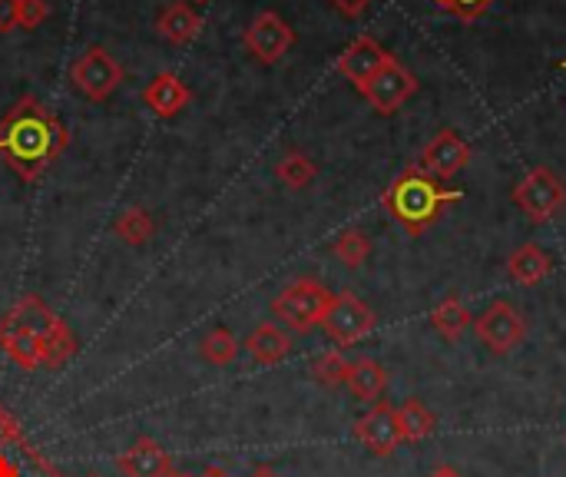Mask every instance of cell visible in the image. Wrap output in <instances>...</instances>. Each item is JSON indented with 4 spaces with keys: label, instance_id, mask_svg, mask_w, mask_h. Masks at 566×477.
Listing matches in <instances>:
<instances>
[{
    "label": "cell",
    "instance_id": "7a4b0ae2",
    "mask_svg": "<svg viewBox=\"0 0 566 477\" xmlns=\"http://www.w3.org/2000/svg\"><path fill=\"white\" fill-rule=\"evenodd\" d=\"M454 203H461V193L458 189H448L441 179L428 176L418 163L408 166L401 176H395L391 186H385V193H381L385 212L408 236H424L431 226H438L444 219V212Z\"/></svg>",
    "mask_w": 566,
    "mask_h": 477
},
{
    "label": "cell",
    "instance_id": "83f0119b",
    "mask_svg": "<svg viewBox=\"0 0 566 477\" xmlns=\"http://www.w3.org/2000/svg\"><path fill=\"white\" fill-rule=\"evenodd\" d=\"M348 372H352V362H348L338 349L322 352V355L312 362V379H315L318 385H325V388L345 385V382H348Z\"/></svg>",
    "mask_w": 566,
    "mask_h": 477
},
{
    "label": "cell",
    "instance_id": "ab89813d",
    "mask_svg": "<svg viewBox=\"0 0 566 477\" xmlns=\"http://www.w3.org/2000/svg\"><path fill=\"white\" fill-rule=\"evenodd\" d=\"M90 477H96V475H90Z\"/></svg>",
    "mask_w": 566,
    "mask_h": 477
},
{
    "label": "cell",
    "instance_id": "d4e9b609",
    "mask_svg": "<svg viewBox=\"0 0 566 477\" xmlns=\"http://www.w3.org/2000/svg\"><path fill=\"white\" fill-rule=\"evenodd\" d=\"M113 232L126 246H146L153 239V232H156V222H153V216L143 206H133V209L119 212V219L113 222Z\"/></svg>",
    "mask_w": 566,
    "mask_h": 477
},
{
    "label": "cell",
    "instance_id": "f35d334b",
    "mask_svg": "<svg viewBox=\"0 0 566 477\" xmlns=\"http://www.w3.org/2000/svg\"><path fill=\"white\" fill-rule=\"evenodd\" d=\"M189 3H206V0H189Z\"/></svg>",
    "mask_w": 566,
    "mask_h": 477
},
{
    "label": "cell",
    "instance_id": "e575fe53",
    "mask_svg": "<svg viewBox=\"0 0 566 477\" xmlns=\"http://www.w3.org/2000/svg\"><path fill=\"white\" fill-rule=\"evenodd\" d=\"M431 477H464L458 468H451V465H441L438 471H431Z\"/></svg>",
    "mask_w": 566,
    "mask_h": 477
},
{
    "label": "cell",
    "instance_id": "9a60e30c",
    "mask_svg": "<svg viewBox=\"0 0 566 477\" xmlns=\"http://www.w3.org/2000/svg\"><path fill=\"white\" fill-rule=\"evenodd\" d=\"M143 100H146V106H149L159 120H172L176 113H182V110L189 106L192 93H189V86H186L176 73L163 70V73H156V76L146 83Z\"/></svg>",
    "mask_w": 566,
    "mask_h": 477
},
{
    "label": "cell",
    "instance_id": "d6986e66",
    "mask_svg": "<svg viewBox=\"0 0 566 477\" xmlns=\"http://www.w3.org/2000/svg\"><path fill=\"white\" fill-rule=\"evenodd\" d=\"M507 272H511V279L521 282V286H541L544 279H551L554 259H551L537 242H524V246H517V249L511 252Z\"/></svg>",
    "mask_w": 566,
    "mask_h": 477
},
{
    "label": "cell",
    "instance_id": "4316f807",
    "mask_svg": "<svg viewBox=\"0 0 566 477\" xmlns=\"http://www.w3.org/2000/svg\"><path fill=\"white\" fill-rule=\"evenodd\" d=\"M40 355H43V369H63L76 355V335L70 332L66 322H60L46 339H40Z\"/></svg>",
    "mask_w": 566,
    "mask_h": 477
},
{
    "label": "cell",
    "instance_id": "8fae6325",
    "mask_svg": "<svg viewBox=\"0 0 566 477\" xmlns=\"http://www.w3.org/2000/svg\"><path fill=\"white\" fill-rule=\"evenodd\" d=\"M468 163H471V146H468L464 136L454 133V129H441V133L421 149V159H418V166H421L428 176L441 179V183L454 179Z\"/></svg>",
    "mask_w": 566,
    "mask_h": 477
},
{
    "label": "cell",
    "instance_id": "52a82bcc",
    "mask_svg": "<svg viewBox=\"0 0 566 477\" xmlns=\"http://www.w3.org/2000/svg\"><path fill=\"white\" fill-rule=\"evenodd\" d=\"M415 93H418V76H415L398 56H391V60L361 86V96H365V100L371 103V110L381 113V116L398 113Z\"/></svg>",
    "mask_w": 566,
    "mask_h": 477
},
{
    "label": "cell",
    "instance_id": "484cf974",
    "mask_svg": "<svg viewBox=\"0 0 566 477\" xmlns=\"http://www.w3.org/2000/svg\"><path fill=\"white\" fill-rule=\"evenodd\" d=\"M332 256H335L342 266H348V269H361V266L368 262V256H371V239H368V232H361V229H345V232H338V239L332 242Z\"/></svg>",
    "mask_w": 566,
    "mask_h": 477
},
{
    "label": "cell",
    "instance_id": "60d3db41",
    "mask_svg": "<svg viewBox=\"0 0 566 477\" xmlns=\"http://www.w3.org/2000/svg\"><path fill=\"white\" fill-rule=\"evenodd\" d=\"M564 66H566V60H564Z\"/></svg>",
    "mask_w": 566,
    "mask_h": 477
},
{
    "label": "cell",
    "instance_id": "f1b7e54d",
    "mask_svg": "<svg viewBox=\"0 0 566 477\" xmlns=\"http://www.w3.org/2000/svg\"><path fill=\"white\" fill-rule=\"evenodd\" d=\"M199 352H202V359H206L209 365H229V362H235V355H239V339H235L226 325H219V329H212V332L202 339Z\"/></svg>",
    "mask_w": 566,
    "mask_h": 477
},
{
    "label": "cell",
    "instance_id": "6da1fadb",
    "mask_svg": "<svg viewBox=\"0 0 566 477\" xmlns=\"http://www.w3.org/2000/svg\"><path fill=\"white\" fill-rule=\"evenodd\" d=\"M66 126L33 96H20L0 120V159L23 179L36 183L66 149Z\"/></svg>",
    "mask_w": 566,
    "mask_h": 477
},
{
    "label": "cell",
    "instance_id": "8992f818",
    "mask_svg": "<svg viewBox=\"0 0 566 477\" xmlns=\"http://www.w3.org/2000/svg\"><path fill=\"white\" fill-rule=\"evenodd\" d=\"M375 322L378 319H375L368 302H361L355 292H338V295H332V305L322 319V329L335 345L348 349V345L361 342L365 335H371Z\"/></svg>",
    "mask_w": 566,
    "mask_h": 477
},
{
    "label": "cell",
    "instance_id": "d6a6232c",
    "mask_svg": "<svg viewBox=\"0 0 566 477\" xmlns=\"http://www.w3.org/2000/svg\"><path fill=\"white\" fill-rule=\"evenodd\" d=\"M17 30V0H0V33Z\"/></svg>",
    "mask_w": 566,
    "mask_h": 477
},
{
    "label": "cell",
    "instance_id": "44dd1931",
    "mask_svg": "<svg viewBox=\"0 0 566 477\" xmlns=\"http://www.w3.org/2000/svg\"><path fill=\"white\" fill-rule=\"evenodd\" d=\"M348 392L358 398V402H381L385 388H388V372L385 365H378L375 359H358L352 362V372H348Z\"/></svg>",
    "mask_w": 566,
    "mask_h": 477
},
{
    "label": "cell",
    "instance_id": "74e56055",
    "mask_svg": "<svg viewBox=\"0 0 566 477\" xmlns=\"http://www.w3.org/2000/svg\"><path fill=\"white\" fill-rule=\"evenodd\" d=\"M169 477H192V475H179V471H172V475Z\"/></svg>",
    "mask_w": 566,
    "mask_h": 477
},
{
    "label": "cell",
    "instance_id": "5bb4252c",
    "mask_svg": "<svg viewBox=\"0 0 566 477\" xmlns=\"http://www.w3.org/2000/svg\"><path fill=\"white\" fill-rule=\"evenodd\" d=\"M116 468L123 477H169L172 475V458L156 438L143 435L116 458Z\"/></svg>",
    "mask_w": 566,
    "mask_h": 477
},
{
    "label": "cell",
    "instance_id": "603a6c76",
    "mask_svg": "<svg viewBox=\"0 0 566 477\" xmlns=\"http://www.w3.org/2000/svg\"><path fill=\"white\" fill-rule=\"evenodd\" d=\"M275 176H279V183L289 186V189H308V186L318 179V166H315L305 153L289 149V153L275 163Z\"/></svg>",
    "mask_w": 566,
    "mask_h": 477
},
{
    "label": "cell",
    "instance_id": "836d02e7",
    "mask_svg": "<svg viewBox=\"0 0 566 477\" xmlns=\"http://www.w3.org/2000/svg\"><path fill=\"white\" fill-rule=\"evenodd\" d=\"M338 13H345V17H361L368 7H371V0H328Z\"/></svg>",
    "mask_w": 566,
    "mask_h": 477
},
{
    "label": "cell",
    "instance_id": "277c9868",
    "mask_svg": "<svg viewBox=\"0 0 566 477\" xmlns=\"http://www.w3.org/2000/svg\"><path fill=\"white\" fill-rule=\"evenodd\" d=\"M514 203L534 226H544L566 209V183L551 166H534L514 186Z\"/></svg>",
    "mask_w": 566,
    "mask_h": 477
},
{
    "label": "cell",
    "instance_id": "ac0fdd59",
    "mask_svg": "<svg viewBox=\"0 0 566 477\" xmlns=\"http://www.w3.org/2000/svg\"><path fill=\"white\" fill-rule=\"evenodd\" d=\"M245 352H249L259 365L272 369V365H279V362L289 359V352H292V335L282 332L275 322H262V325H255L252 335L245 339Z\"/></svg>",
    "mask_w": 566,
    "mask_h": 477
},
{
    "label": "cell",
    "instance_id": "30bf717a",
    "mask_svg": "<svg viewBox=\"0 0 566 477\" xmlns=\"http://www.w3.org/2000/svg\"><path fill=\"white\" fill-rule=\"evenodd\" d=\"M355 438L378 458H388L398 452V445L405 442L401 435V422H398V408L388 402H375L368 415H361L355 422Z\"/></svg>",
    "mask_w": 566,
    "mask_h": 477
},
{
    "label": "cell",
    "instance_id": "4fadbf2b",
    "mask_svg": "<svg viewBox=\"0 0 566 477\" xmlns=\"http://www.w3.org/2000/svg\"><path fill=\"white\" fill-rule=\"evenodd\" d=\"M0 477H66L40 448L23 438L0 442Z\"/></svg>",
    "mask_w": 566,
    "mask_h": 477
},
{
    "label": "cell",
    "instance_id": "ffe728a7",
    "mask_svg": "<svg viewBox=\"0 0 566 477\" xmlns=\"http://www.w3.org/2000/svg\"><path fill=\"white\" fill-rule=\"evenodd\" d=\"M7 319H10L13 325L27 329L30 335H36V339H46V335L63 322L60 315H53V312L46 309V302H43L40 295H20V299L13 302V309L7 312Z\"/></svg>",
    "mask_w": 566,
    "mask_h": 477
},
{
    "label": "cell",
    "instance_id": "3957f363",
    "mask_svg": "<svg viewBox=\"0 0 566 477\" xmlns=\"http://www.w3.org/2000/svg\"><path fill=\"white\" fill-rule=\"evenodd\" d=\"M328 305H332V292H328L318 279L302 276V279L289 282V286L272 299V315H275L279 322H285L292 332L308 335L312 329L322 325Z\"/></svg>",
    "mask_w": 566,
    "mask_h": 477
},
{
    "label": "cell",
    "instance_id": "7402d4cb",
    "mask_svg": "<svg viewBox=\"0 0 566 477\" xmlns=\"http://www.w3.org/2000/svg\"><path fill=\"white\" fill-rule=\"evenodd\" d=\"M431 325H434L448 342H458V339L474 325V315H471V309H468L458 295H448V299L431 312Z\"/></svg>",
    "mask_w": 566,
    "mask_h": 477
},
{
    "label": "cell",
    "instance_id": "5b68a950",
    "mask_svg": "<svg viewBox=\"0 0 566 477\" xmlns=\"http://www.w3.org/2000/svg\"><path fill=\"white\" fill-rule=\"evenodd\" d=\"M70 80H73V86L86 96V100H93V103H103L106 96H113L119 86H123V66L116 63V56L113 53H106L103 46H86L80 56H76V63H73V70H70Z\"/></svg>",
    "mask_w": 566,
    "mask_h": 477
},
{
    "label": "cell",
    "instance_id": "f546056e",
    "mask_svg": "<svg viewBox=\"0 0 566 477\" xmlns=\"http://www.w3.org/2000/svg\"><path fill=\"white\" fill-rule=\"evenodd\" d=\"M438 10H444V13H454V17H461V20H478V17H484L497 0H431Z\"/></svg>",
    "mask_w": 566,
    "mask_h": 477
},
{
    "label": "cell",
    "instance_id": "8d00e7d4",
    "mask_svg": "<svg viewBox=\"0 0 566 477\" xmlns=\"http://www.w3.org/2000/svg\"><path fill=\"white\" fill-rule=\"evenodd\" d=\"M252 477H279V475H275V471H269V468H259Z\"/></svg>",
    "mask_w": 566,
    "mask_h": 477
},
{
    "label": "cell",
    "instance_id": "1f68e13d",
    "mask_svg": "<svg viewBox=\"0 0 566 477\" xmlns=\"http://www.w3.org/2000/svg\"><path fill=\"white\" fill-rule=\"evenodd\" d=\"M13 438H23V428H20V422L0 405V442H13Z\"/></svg>",
    "mask_w": 566,
    "mask_h": 477
},
{
    "label": "cell",
    "instance_id": "d590c367",
    "mask_svg": "<svg viewBox=\"0 0 566 477\" xmlns=\"http://www.w3.org/2000/svg\"><path fill=\"white\" fill-rule=\"evenodd\" d=\"M202 477H229V475H226V471H219V468H209Z\"/></svg>",
    "mask_w": 566,
    "mask_h": 477
},
{
    "label": "cell",
    "instance_id": "9c48e42d",
    "mask_svg": "<svg viewBox=\"0 0 566 477\" xmlns=\"http://www.w3.org/2000/svg\"><path fill=\"white\" fill-rule=\"evenodd\" d=\"M242 43H245V50H249L259 63L272 66V63H279V60L295 46V30H292L275 10H262V13L245 27Z\"/></svg>",
    "mask_w": 566,
    "mask_h": 477
},
{
    "label": "cell",
    "instance_id": "4dcf8cb0",
    "mask_svg": "<svg viewBox=\"0 0 566 477\" xmlns=\"http://www.w3.org/2000/svg\"><path fill=\"white\" fill-rule=\"evenodd\" d=\"M50 7L46 0H17V27L20 30H33L46 20Z\"/></svg>",
    "mask_w": 566,
    "mask_h": 477
},
{
    "label": "cell",
    "instance_id": "2e32d148",
    "mask_svg": "<svg viewBox=\"0 0 566 477\" xmlns=\"http://www.w3.org/2000/svg\"><path fill=\"white\" fill-rule=\"evenodd\" d=\"M0 349H3V355H7L13 365H17V369H23V372H36V369H43L40 339H36V335H30L27 329L13 325L7 315L0 319Z\"/></svg>",
    "mask_w": 566,
    "mask_h": 477
},
{
    "label": "cell",
    "instance_id": "e0dca14e",
    "mask_svg": "<svg viewBox=\"0 0 566 477\" xmlns=\"http://www.w3.org/2000/svg\"><path fill=\"white\" fill-rule=\"evenodd\" d=\"M156 30H159L169 43L186 46V43H192V40L202 33V17H199V10H196L189 0H176V3H169V7L159 13Z\"/></svg>",
    "mask_w": 566,
    "mask_h": 477
},
{
    "label": "cell",
    "instance_id": "7c38bea8",
    "mask_svg": "<svg viewBox=\"0 0 566 477\" xmlns=\"http://www.w3.org/2000/svg\"><path fill=\"white\" fill-rule=\"evenodd\" d=\"M391 60V53L375 40V37H358V40H352L342 53H338V73L348 80V83H355L358 90L385 66Z\"/></svg>",
    "mask_w": 566,
    "mask_h": 477
},
{
    "label": "cell",
    "instance_id": "cb8c5ba5",
    "mask_svg": "<svg viewBox=\"0 0 566 477\" xmlns=\"http://www.w3.org/2000/svg\"><path fill=\"white\" fill-rule=\"evenodd\" d=\"M398 422H401L405 442H424V438L434 435V428H438L434 412H431L424 402H418V398H408V402L398 408Z\"/></svg>",
    "mask_w": 566,
    "mask_h": 477
},
{
    "label": "cell",
    "instance_id": "ba28073f",
    "mask_svg": "<svg viewBox=\"0 0 566 477\" xmlns=\"http://www.w3.org/2000/svg\"><path fill=\"white\" fill-rule=\"evenodd\" d=\"M474 332L481 345L494 355H511L527 339V319L511 302H494L484 309V315L474 319Z\"/></svg>",
    "mask_w": 566,
    "mask_h": 477
}]
</instances>
